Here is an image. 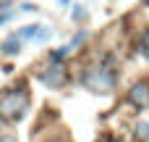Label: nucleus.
<instances>
[{"label":"nucleus","mask_w":149,"mask_h":142,"mask_svg":"<svg viewBox=\"0 0 149 142\" xmlns=\"http://www.w3.org/2000/svg\"><path fill=\"white\" fill-rule=\"evenodd\" d=\"M84 84H86L92 92L105 95V92H110V90L115 87V71L107 69V66H92V69H86V74H84Z\"/></svg>","instance_id":"1"},{"label":"nucleus","mask_w":149,"mask_h":142,"mask_svg":"<svg viewBox=\"0 0 149 142\" xmlns=\"http://www.w3.org/2000/svg\"><path fill=\"white\" fill-rule=\"evenodd\" d=\"M26 105H29V95H26V92H21V90H10V92L0 100V113H3L5 119L16 121V119H21V116H24Z\"/></svg>","instance_id":"2"},{"label":"nucleus","mask_w":149,"mask_h":142,"mask_svg":"<svg viewBox=\"0 0 149 142\" xmlns=\"http://www.w3.org/2000/svg\"><path fill=\"white\" fill-rule=\"evenodd\" d=\"M128 100H131V105H136V108H147L149 105V82H136L134 87H131V92H128Z\"/></svg>","instance_id":"3"},{"label":"nucleus","mask_w":149,"mask_h":142,"mask_svg":"<svg viewBox=\"0 0 149 142\" xmlns=\"http://www.w3.org/2000/svg\"><path fill=\"white\" fill-rule=\"evenodd\" d=\"M42 82H45L47 87H60V84L65 82V71H63L60 66H50V69L42 74Z\"/></svg>","instance_id":"4"},{"label":"nucleus","mask_w":149,"mask_h":142,"mask_svg":"<svg viewBox=\"0 0 149 142\" xmlns=\"http://www.w3.org/2000/svg\"><path fill=\"white\" fill-rule=\"evenodd\" d=\"M37 32H39V24H29L18 32V40H37Z\"/></svg>","instance_id":"5"},{"label":"nucleus","mask_w":149,"mask_h":142,"mask_svg":"<svg viewBox=\"0 0 149 142\" xmlns=\"http://www.w3.org/2000/svg\"><path fill=\"white\" fill-rule=\"evenodd\" d=\"M18 47H21V40H18V37H8V40L3 42V50H5L8 55H16Z\"/></svg>","instance_id":"6"},{"label":"nucleus","mask_w":149,"mask_h":142,"mask_svg":"<svg viewBox=\"0 0 149 142\" xmlns=\"http://www.w3.org/2000/svg\"><path fill=\"white\" fill-rule=\"evenodd\" d=\"M136 134H139V140H149V124L141 121V124L136 126Z\"/></svg>","instance_id":"7"},{"label":"nucleus","mask_w":149,"mask_h":142,"mask_svg":"<svg viewBox=\"0 0 149 142\" xmlns=\"http://www.w3.org/2000/svg\"><path fill=\"white\" fill-rule=\"evenodd\" d=\"M84 40H86V32H79V34H76V37H73V40H71V45H68V47H65V50H73V47H76V45H81V42H84Z\"/></svg>","instance_id":"8"},{"label":"nucleus","mask_w":149,"mask_h":142,"mask_svg":"<svg viewBox=\"0 0 149 142\" xmlns=\"http://www.w3.org/2000/svg\"><path fill=\"white\" fill-rule=\"evenodd\" d=\"M37 40H39V42L50 40V29H47V26H39V32H37Z\"/></svg>","instance_id":"9"},{"label":"nucleus","mask_w":149,"mask_h":142,"mask_svg":"<svg viewBox=\"0 0 149 142\" xmlns=\"http://www.w3.org/2000/svg\"><path fill=\"white\" fill-rule=\"evenodd\" d=\"M141 50H144V55L149 58V32L144 34V37H141Z\"/></svg>","instance_id":"10"},{"label":"nucleus","mask_w":149,"mask_h":142,"mask_svg":"<svg viewBox=\"0 0 149 142\" xmlns=\"http://www.w3.org/2000/svg\"><path fill=\"white\" fill-rule=\"evenodd\" d=\"M10 16H13V13H0V24H3V21H8Z\"/></svg>","instance_id":"11"},{"label":"nucleus","mask_w":149,"mask_h":142,"mask_svg":"<svg viewBox=\"0 0 149 142\" xmlns=\"http://www.w3.org/2000/svg\"><path fill=\"white\" fill-rule=\"evenodd\" d=\"M0 142H13V140L10 137H0Z\"/></svg>","instance_id":"12"},{"label":"nucleus","mask_w":149,"mask_h":142,"mask_svg":"<svg viewBox=\"0 0 149 142\" xmlns=\"http://www.w3.org/2000/svg\"><path fill=\"white\" fill-rule=\"evenodd\" d=\"M8 3H10V0H0V8H3V5H8Z\"/></svg>","instance_id":"13"}]
</instances>
